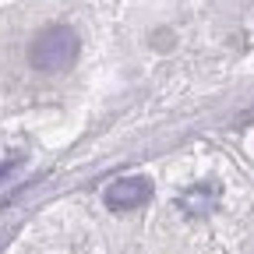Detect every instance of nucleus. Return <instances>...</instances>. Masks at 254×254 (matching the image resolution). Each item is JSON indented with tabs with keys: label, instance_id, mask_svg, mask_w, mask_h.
<instances>
[{
	"label": "nucleus",
	"instance_id": "1",
	"mask_svg": "<svg viewBox=\"0 0 254 254\" xmlns=\"http://www.w3.org/2000/svg\"><path fill=\"white\" fill-rule=\"evenodd\" d=\"M78 50H81V39H78V32L71 25H50L32 39L28 64L43 74H60L78 60Z\"/></svg>",
	"mask_w": 254,
	"mask_h": 254
},
{
	"label": "nucleus",
	"instance_id": "2",
	"mask_svg": "<svg viewBox=\"0 0 254 254\" xmlns=\"http://www.w3.org/2000/svg\"><path fill=\"white\" fill-rule=\"evenodd\" d=\"M152 198V180L148 177H124L106 187V208L113 212H134Z\"/></svg>",
	"mask_w": 254,
	"mask_h": 254
},
{
	"label": "nucleus",
	"instance_id": "3",
	"mask_svg": "<svg viewBox=\"0 0 254 254\" xmlns=\"http://www.w3.org/2000/svg\"><path fill=\"white\" fill-rule=\"evenodd\" d=\"M215 201H219V184H198L180 198V208L190 212V215H205Z\"/></svg>",
	"mask_w": 254,
	"mask_h": 254
},
{
	"label": "nucleus",
	"instance_id": "4",
	"mask_svg": "<svg viewBox=\"0 0 254 254\" xmlns=\"http://www.w3.org/2000/svg\"><path fill=\"white\" fill-rule=\"evenodd\" d=\"M14 166H18V163H14V159H7V163H0V180H4L7 173H14Z\"/></svg>",
	"mask_w": 254,
	"mask_h": 254
}]
</instances>
